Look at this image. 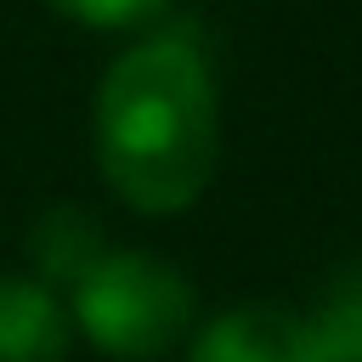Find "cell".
<instances>
[{"label": "cell", "mask_w": 362, "mask_h": 362, "mask_svg": "<svg viewBox=\"0 0 362 362\" xmlns=\"http://www.w3.org/2000/svg\"><path fill=\"white\" fill-rule=\"evenodd\" d=\"M96 164L141 215L187 209L215 175V85L192 40L130 45L96 90Z\"/></svg>", "instance_id": "6da1fadb"}, {"label": "cell", "mask_w": 362, "mask_h": 362, "mask_svg": "<svg viewBox=\"0 0 362 362\" xmlns=\"http://www.w3.org/2000/svg\"><path fill=\"white\" fill-rule=\"evenodd\" d=\"M74 322L96 351L147 362L164 356L192 322V283L141 249H102L74 277Z\"/></svg>", "instance_id": "7a4b0ae2"}, {"label": "cell", "mask_w": 362, "mask_h": 362, "mask_svg": "<svg viewBox=\"0 0 362 362\" xmlns=\"http://www.w3.org/2000/svg\"><path fill=\"white\" fill-rule=\"evenodd\" d=\"M187 362H311L305 322L283 305H238L198 334Z\"/></svg>", "instance_id": "3957f363"}, {"label": "cell", "mask_w": 362, "mask_h": 362, "mask_svg": "<svg viewBox=\"0 0 362 362\" xmlns=\"http://www.w3.org/2000/svg\"><path fill=\"white\" fill-rule=\"evenodd\" d=\"M68 311L45 283L0 277V362H62Z\"/></svg>", "instance_id": "277c9868"}, {"label": "cell", "mask_w": 362, "mask_h": 362, "mask_svg": "<svg viewBox=\"0 0 362 362\" xmlns=\"http://www.w3.org/2000/svg\"><path fill=\"white\" fill-rule=\"evenodd\" d=\"M305 351L311 362H362V266H351L317 317L305 322Z\"/></svg>", "instance_id": "5b68a950"}, {"label": "cell", "mask_w": 362, "mask_h": 362, "mask_svg": "<svg viewBox=\"0 0 362 362\" xmlns=\"http://www.w3.org/2000/svg\"><path fill=\"white\" fill-rule=\"evenodd\" d=\"M34 255H40L45 277L74 283V277L102 255L96 221H90V215H79V209H57V215H45V226L34 232Z\"/></svg>", "instance_id": "8992f818"}, {"label": "cell", "mask_w": 362, "mask_h": 362, "mask_svg": "<svg viewBox=\"0 0 362 362\" xmlns=\"http://www.w3.org/2000/svg\"><path fill=\"white\" fill-rule=\"evenodd\" d=\"M45 6L79 28H141L170 11V0H45Z\"/></svg>", "instance_id": "52a82bcc"}]
</instances>
